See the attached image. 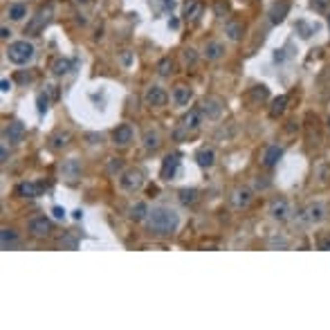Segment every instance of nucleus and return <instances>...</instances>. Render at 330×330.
I'll list each match as a JSON object with an SVG mask.
<instances>
[{
    "label": "nucleus",
    "mask_w": 330,
    "mask_h": 330,
    "mask_svg": "<svg viewBox=\"0 0 330 330\" xmlns=\"http://www.w3.org/2000/svg\"><path fill=\"white\" fill-rule=\"evenodd\" d=\"M54 218H65V211L61 207H54Z\"/></svg>",
    "instance_id": "nucleus-41"
},
{
    "label": "nucleus",
    "mask_w": 330,
    "mask_h": 330,
    "mask_svg": "<svg viewBox=\"0 0 330 330\" xmlns=\"http://www.w3.org/2000/svg\"><path fill=\"white\" fill-rule=\"evenodd\" d=\"M200 14H202V2H200V0H187L185 7H182V16H185V20L195 23V20L200 18Z\"/></svg>",
    "instance_id": "nucleus-19"
},
{
    "label": "nucleus",
    "mask_w": 330,
    "mask_h": 330,
    "mask_svg": "<svg viewBox=\"0 0 330 330\" xmlns=\"http://www.w3.org/2000/svg\"><path fill=\"white\" fill-rule=\"evenodd\" d=\"M310 7L315 11H319V14H324V11H328L330 0H310Z\"/></svg>",
    "instance_id": "nucleus-36"
},
{
    "label": "nucleus",
    "mask_w": 330,
    "mask_h": 330,
    "mask_svg": "<svg viewBox=\"0 0 330 330\" xmlns=\"http://www.w3.org/2000/svg\"><path fill=\"white\" fill-rule=\"evenodd\" d=\"M70 70H72V63H70L68 58H56L52 63V72L56 74V77H63V74H68Z\"/></svg>",
    "instance_id": "nucleus-31"
},
{
    "label": "nucleus",
    "mask_w": 330,
    "mask_h": 330,
    "mask_svg": "<svg viewBox=\"0 0 330 330\" xmlns=\"http://www.w3.org/2000/svg\"><path fill=\"white\" fill-rule=\"evenodd\" d=\"M49 108V99L45 94H39V112H47Z\"/></svg>",
    "instance_id": "nucleus-38"
},
{
    "label": "nucleus",
    "mask_w": 330,
    "mask_h": 330,
    "mask_svg": "<svg viewBox=\"0 0 330 330\" xmlns=\"http://www.w3.org/2000/svg\"><path fill=\"white\" fill-rule=\"evenodd\" d=\"M191 99H193V90H191L189 86L178 83V86L173 88V103H175V106H187Z\"/></svg>",
    "instance_id": "nucleus-17"
},
{
    "label": "nucleus",
    "mask_w": 330,
    "mask_h": 330,
    "mask_svg": "<svg viewBox=\"0 0 330 330\" xmlns=\"http://www.w3.org/2000/svg\"><path fill=\"white\" fill-rule=\"evenodd\" d=\"M16 243H18V234H16V229L2 227V232H0V247L9 249L11 245H16Z\"/></svg>",
    "instance_id": "nucleus-28"
},
{
    "label": "nucleus",
    "mask_w": 330,
    "mask_h": 330,
    "mask_svg": "<svg viewBox=\"0 0 330 330\" xmlns=\"http://www.w3.org/2000/svg\"><path fill=\"white\" fill-rule=\"evenodd\" d=\"M180 225V216L171 207H153L146 216V229L153 236H171Z\"/></svg>",
    "instance_id": "nucleus-1"
},
{
    "label": "nucleus",
    "mask_w": 330,
    "mask_h": 330,
    "mask_svg": "<svg viewBox=\"0 0 330 330\" xmlns=\"http://www.w3.org/2000/svg\"><path fill=\"white\" fill-rule=\"evenodd\" d=\"M108 171H110L112 175L119 173V171H122V160H110V164H108Z\"/></svg>",
    "instance_id": "nucleus-39"
},
{
    "label": "nucleus",
    "mask_w": 330,
    "mask_h": 330,
    "mask_svg": "<svg viewBox=\"0 0 330 330\" xmlns=\"http://www.w3.org/2000/svg\"><path fill=\"white\" fill-rule=\"evenodd\" d=\"M328 23H330V20H328Z\"/></svg>",
    "instance_id": "nucleus-48"
},
{
    "label": "nucleus",
    "mask_w": 330,
    "mask_h": 330,
    "mask_svg": "<svg viewBox=\"0 0 330 330\" xmlns=\"http://www.w3.org/2000/svg\"><path fill=\"white\" fill-rule=\"evenodd\" d=\"M225 34H227L229 41H240L245 34V25L240 23V20H229V23L225 25Z\"/></svg>",
    "instance_id": "nucleus-26"
},
{
    "label": "nucleus",
    "mask_w": 330,
    "mask_h": 330,
    "mask_svg": "<svg viewBox=\"0 0 330 330\" xmlns=\"http://www.w3.org/2000/svg\"><path fill=\"white\" fill-rule=\"evenodd\" d=\"M200 117H202V112H200V108H195V110H189L182 119H180V126L185 128L187 133H193V131H198V126H200Z\"/></svg>",
    "instance_id": "nucleus-18"
},
{
    "label": "nucleus",
    "mask_w": 330,
    "mask_h": 330,
    "mask_svg": "<svg viewBox=\"0 0 330 330\" xmlns=\"http://www.w3.org/2000/svg\"><path fill=\"white\" fill-rule=\"evenodd\" d=\"M70 141H72V135H70L68 131H56L49 137V148H52V151H63V148L70 146Z\"/></svg>",
    "instance_id": "nucleus-20"
},
{
    "label": "nucleus",
    "mask_w": 330,
    "mask_h": 330,
    "mask_svg": "<svg viewBox=\"0 0 330 330\" xmlns=\"http://www.w3.org/2000/svg\"><path fill=\"white\" fill-rule=\"evenodd\" d=\"M25 137V124L23 122H11L9 126L5 128V140L9 144H20Z\"/></svg>",
    "instance_id": "nucleus-16"
},
{
    "label": "nucleus",
    "mask_w": 330,
    "mask_h": 330,
    "mask_svg": "<svg viewBox=\"0 0 330 330\" xmlns=\"http://www.w3.org/2000/svg\"><path fill=\"white\" fill-rule=\"evenodd\" d=\"M157 74H160V77H171V74H173V61H171L169 56H164L160 63H157Z\"/></svg>",
    "instance_id": "nucleus-33"
},
{
    "label": "nucleus",
    "mask_w": 330,
    "mask_h": 330,
    "mask_svg": "<svg viewBox=\"0 0 330 330\" xmlns=\"http://www.w3.org/2000/svg\"><path fill=\"white\" fill-rule=\"evenodd\" d=\"M285 108H287V97H285V94H281V97H277L272 101V106H270V117H272V119L281 117L283 112H285Z\"/></svg>",
    "instance_id": "nucleus-29"
},
{
    "label": "nucleus",
    "mask_w": 330,
    "mask_h": 330,
    "mask_svg": "<svg viewBox=\"0 0 330 330\" xmlns=\"http://www.w3.org/2000/svg\"><path fill=\"white\" fill-rule=\"evenodd\" d=\"M182 56H185V63L187 65H195V63H198V54H195L193 47H187L185 52H182Z\"/></svg>",
    "instance_id": "nucleus-35"
},
{
    "label": "nucleus",
    "mask_w": 330,
    "mask_h": 330,
    "mask_svg": "<svg viewBox=\"0 0 330 330\" xmlns=\"http://www.w3.org/2000/svg\"><path fill=\"white\" fill-rule=\"evenodd\" d=\"M144 101H146V106H151V108H164L166 101H169V94H166V90L162 86H151V88H146Z\"/></svg>",
    "instance_id": "nucleus-6"
},
{
    "label": "nucleus",
    "mask_w": 330,
    "mask_h": 330,
    "mask_svg": "<svg viewBox=\"0 0 330 330\" xmlns=\"http://www.w3.org/2000/svg\"><path fill=\"white\" fill-rule=\"evenodd\" d=\"M7 157H9V155H7V146H2V151H0V162L5 164V162H7Z\"/></svg>",
    "instance_id": "nucleus-43"
},
{
    "label": "nucleus",
    "mask_w": 330,
    "mask_h": 330,
    "mask_svg": "<svg viewBox=\"0 0 330 330\" xmlns=\"http://www.w3.org/2000/svg\"><path fill=\"white\" fill-rule=\"evenodd\" d=\"M79 178H81V162L74 160V157L65 160L61 164V180H65L68 185H74Z\"/></svg>",
    "instance_id": "nucleus-8"
},
{
    "label": "nucleus",
    "mask_w": 330,
    "mask_h": 330,
    "mask_svg": "<svg viewBox=\"0 0 330 330\" xmlns=\"http://www.w3.org/2000/svg\"><path fill=\"white\" fill-rule=\"evenodd\" d=\"M7 16H9L11 20H23L25 16H27V5H23V2L9 5V9H7Z\"/></svg>",
    "instance_id": "nucleus-30"
},
{
    "label": "nucleus",
    "mask_w": 330,
    "mask_h": 330,
    "mask_svg": "<svg viewBox=\"0 0 330 330\" xmlns=\"http://www.w3.org/2000/svg\"><path fill=\"white\" fill-rule=\"evenodd\" d=\"M27 229H29V234H32L34 238L43 240V238H47L49 234H52L54 225H52V220H49V218H45V216H36V218H32V220H29Z\"/></svg>",
    "instance_id": "nucleus-4"
},
{
    "label": "nucleus",
    "mask_w": 330,
    "mask_h": 330,
    "mask_svg": "<svg viewBox=\"0 0 330 330\" xmlns=\"http://www.w3.org/2000/svg\"><path fill=\"white\" fill-rule=\"evenodd\" d=\"M195 162H198V166H202V169H211V166L216 164L214 148H200V151L195 153Z\"/></svg>",
    "instance_id": "nucleus-25"
},
{
    "label": "nucleus",
    "mask_w": 330,
    "mask_h": 330,
    "mask_svg": "<svg viewBox=\"0 0 330 330\" xmlns=\"http://www.w3.org/2000/svg\"><path fill=\"white\" fill-rule=\"evenodd\" d=\"M7 58H9L14 65H25L34 58V45L29 41H14V43L7 47Z\"/></svg>",
    "instance_id": "nucleus-2"
},
{
    "label": "nucleus",
    "mask_w": 330,
    "mask_h": 330,
    "mask_svg": "<svg viewBox=\"0 0 330 330\" xmlns=\"http://www.w3.org/2000/svg\"><path fill=\"white\" fill-rule=\"evenodd\" d=\"M223 110H225V106L218 97H207V99H202V103H200V112H202V117H207L209 122L220 119V117H223Z\"/></svg>",
    "instance_id": "nucleus-5"
},
{
    "label": "nucleus",
    "mask_w": 330,
    "mask_h": 330,
    "mask_svg": "<svg viewBox=\"0 0 330 330\" xmlns=\"http://www.w3.org/2000/svg\"><path fill=\"white\" fill-rule=\"evenodd\" d=\"M252 198H254V193L249 187H238L232 193V204L236 209H247L249 204H252Z\"/></svg>",
    "instance_id": "nucleus-11"
},
{
    "label": "nucleus",
    "mask_w": 330,
    "mask_h": 330,
    "mask_svg": "<svg viewBox=\"0 0 330 330\" xmlns=\"http://www.w3.org/2000/svg\"><path fill=\"white\" fill-rule=\"evenodd\" d=\"M49 16H52V9H49V7H45V9H41L39 14H36V18L32 20V23L27 25V34H39L41 29L45 27V25H47V20H49Z\"/></svg>",
    "instance_id": "nucleus-15"
},
{
    "label": "nucleus",
    "mask_w": 330,
    "mask_h": 330,
    "mask_svg": "<svg viewBox=\"0 0 330 330\" xmlns=\"http://www.w3.org/2000/svg\"><path fill=\"white\" fill-rule=\"evenodd\" d=\"M283 146H277V144H272V146H267L265 151H263V155H261V164L265 166V169H274V166L281 162V157H283Z\"/></svg>",
    "instance_id": "nucleus-10"
},
{
    "label": "nucleus",
    "mask_w": 330,
    "mask_h": 330,
    "mask_svg": "<svg viewBox=\"0 0 330 330\" xmlns=\"http://www.w3.org/2000/svg\"><path fill=\"white\" fill-rule=\"evenodd\" d=\"M178 25H180V23H178L175 18H173V20H169V27H171V29H178Z\"/></svg>",
    "instance_id": "nucleus-45"
},
{
    "label": "nucleus",
    "mask_w": 330,
    "mask_h": 330,
    "mask_svg": "<svg viewBox=\"0 0 330 330\" xmlns=\"http://www.w3.org/2000/svg\"><path fill=\"white\" fill-rule=\"evenodd\" d=\"M9 88H11V83L7 81V79H2V81H0V90H2V93H7Z\"/></svg>",
    "instance_id": "nucleus-42"
},
{
    "label": "nucleus",
    "mask_w": 330,
    "mask_h": 330,
    "mask_svg": "<svg viewBox=\"0 0 330 330\" xmlns=\"http://www.w3.org/2000/svg\"><path fill=\"white\" fill-rule=\"evenodd\" d=\"M326 126H328V131H330V117H328V124H326Z\"/></svg>",
    "instance_id": "nucleus-46"
},
{
    "label": "nucleus",
    "mask_w": 330,
    "mask_h": 330,
    "mask_svg": "<svg viewBox=\"0 0 330 330\" xmlns=\"http://www.w3.org/2000/svg\"><path fill=\"white\" fill-rule=\"evenodd\" d=\"M148 204L146 202H135L131 209H128V218L135 220V223H141V220H146V216H148Z\"/></svg>",
    "instance_id": "nucleus-27"
},
{
    "label": "nucleus",
    "mask_w": 330,
    "mask_h": 330,
    "mask_svg": "<svg viewBox=\"0 0 330 330\" xmlns=\"http://www.w3.org/2000/svg\"><path fill=\"white\" fill-rule=\"evenodd\" d=\"M252 97H254V101H265V99H267V88L265 86H256L252 90Z\"/></svg>",
    "instance_id": "nucleus-37"
},
{
    "label": "nucleus",
    "mask_w": 330,
    "mask_h": 330,
    "mask_svg": "<svg viewBox=\"0 0 330 330\" xmlns=\"http://www.w3.org/2000/svg\"><path fill=\"white\" fill-rule=\"evenodd\" d=\"M16 195H20V198H39L41 185H36V182H20L16 187Z\"/></svg>",
    "instance_id": "nucleus-23"
},
{
    "label": "nucleus",
    "mask_w": 330,
    "mask_h": 330,
    "mask_svg": "<svg viewBox=\"0 0 330 330\" xmlns=\"http://www.w3.org/2000/svg\"><path fill=\"white\" fill-rule=\"evenodd\" d=\"M290 202H287L285 198H277L272 200V204H270V216H272L277 223H285V220H290Z\"/></svg>",
    "instance_id": "nucleus-9"
},
{
    "label": "nucleus",
    "mask_w": 330,
    "mask_h": 330,
    "mask_svg": "<svg viewBox=\"0 0 330 330\" xmlns=\"http://www.w3.org/2000/svg\"><path fill=\"white\" fill-rule=\"evenodd\" d=\"M202 54L207 61H220V58L225 56V45L220 43V41H209V43L204 45Z\"/></svg>",
    "instance_id": "nucleus-21"
},
{
    "label": "nucleus",
    "mask_w": 330,
    "mask_h": 330,
    "mask_svg": "<svg viewBox=\"0 0 330 330\" xmlns=\"http://www.w3.org/2000/svg\"><path fill=\"white\" fill-rule=\"evenodd\" d=\"M9 36H11V32H9L7 27H2V29H0V39H9Z\"/></svg>",
    "instance_id": "nucleus-44"
},
{
    "label": "nucleus",
    "mask_w": 330,
    "mask_h": 330,
    "mask_svg": "<svg viewBox=\"0 0 330 330\" xmlns=\"http://www.w3.org/2000/svg\"><path fill=\"white\" fill-rule=\"evenodd\" d=\"M287 11H290V0H279V2H274L272 9H270V23L272 25L283 23Z\"/></svg>",
    "instance_id": "nucleus-14"
},
{
    "label": "nucleus",
    "mask_w": 330,
    "mask_h": 330,
    "mask_svg": "<svg viewBox=\"0 0 330 330\" xmlns=\"http://www.w3.org/2000/svg\"><path fill=\"white\" fill-rule=\"evenodd\" d=\"M315 178L321 180V182H326V180L330 178V164L326 160H319L315 164Z\"/></svg>",
    "instance_id": "nucleus-32"
},
{
    "label": "nucleus",
    "mask_w": 330,
    "mask_h": 330,
    "mask_svg": "<svg viewBox=\"0 0 330 330\" xmlns=\"http://www.w3.org/2000/svg\"><path fill=\"white\" fill-rule=\"evenodd\" d=\"M187 135H189V133H187V131H185V128L180 126V128H178V131H175V133H173V140H175V141H182V140H185V137H187Z\"/></svg>",
    "instance_id": "nucleus-40"
},
{
    "label": "nucleus",
    "mask_w": 330,
    "mask_h": 330,
    "mask_svg": "<svg viewBox=\"0 0 330 330\" xmlns=\"http://www.w3.org/2000/svg\"><path fill=\"white\" fill-rule=\"evenodd\" d=\"M178 200H180V204H185V207H193V204L200 200V193H198V189H193V187H185V189L178 191Z\"/></svg>",
    "instance_id": "nucleus-22"
},
{
    "label": "nucleus",
    "mask_w": 330,
    "mask_h": 330,
    "mask_svg": "<svg viewBox=\"0 0 330 330\" xmlns=\"http://www.w3.org/2000/svg\"><path fill=\"white\" fill-rule=\"evenodd\" d=\"M77 2H88V0H77Z\"/></svg>",
    "instance_id": "nucleus-47"
},
{
    "label": "nucleus",
    "mask_w": 330,
    "mask_h": 330,
    "mask_svg": "<svg viewBox=\"0 0 330 330\" xmlns=\"http://www.w3.org/2000/svg\"><path fill=\"white\" fill-rule=\"evenodd\" d=\"M119 187L128 193H135L144 187V173L140 169H126L122 175H119Z\"/></svg>",
    "instance_id": "nucleus-3"
},
{
    "label": "nucleus",
    "mask_w": 330,
    "mask_h": 330,
    "mask_svg": "<svg viewBox=\"0 0 330 330\" xmlns=\"http://www.w3.org/2000/svg\"><path fill=\"white\" fill-rule=\"evenodd\" d=\"M133 141V128L128 124H119L112 131V144L115 146H128Z\"/></svg>",
    "instance_id": "nucleus-13"
},
{
    "label": "nucleus",
    "mask_w": 330,
    "mask_h": 330,
    "mask_svg": "<svg viewBox=\"0 0 330 330\" xmlns=\"http://www.w3.org/2000/svg\"><path fill=\"white\" fill-rule=\"evenodd\" d=\"M214 14L218 18H225L229 14V2L227 0H214Z\"/></svg>",
    "instance_id": "nucleus-34"
},
{
    "label": "nucleus",
    "mask_w": 330,
    "mask_h": 330,
    "mask_svg": "<svg viewBox=\"0 0 330 330\" xmlns=\"http://www.w3.org/2000/svg\"><path fill=\"white\" fill-rule=\"evenodd\" d=\"M160 146H162L160 131H155V128H148V131L144 133V148H146V151H157Z\"/></svg>",
    "instance_id": "nucleus-24"
},
{
    "label": "nucleus",
    "mask_w": 330,
    "mask_h": 330,
    "mask_svg": "<svg viewBox=\"0 0 330 330\" xmlns=\"http://www.w3.org/2000/svg\"><path fill=\"white\" fill-rule=\"evenodd\" d=\"M178 169H180V153H171V155L164 157L162 162V178L164 180H173L178 175Z\"/></svg>",
    "instance_id": "nucleus-12"
},
{
    "label": "nucleus",
    "mask_w": 330,
    "mask_h": 330,
    "mask_svg": "<svg viewBox=\"0 0 330 330\" xmlns=\"http://www.w3.org/2000/svg\"><path fill=\"white\" fill-rule=\"evenodd\" d=\"M326 214H328V209H326L324 202H310L303 209V220L308 225H319L326 220Z\"/></svg>",
    "instance_id": "nucleus-7"
}]
</instances>
